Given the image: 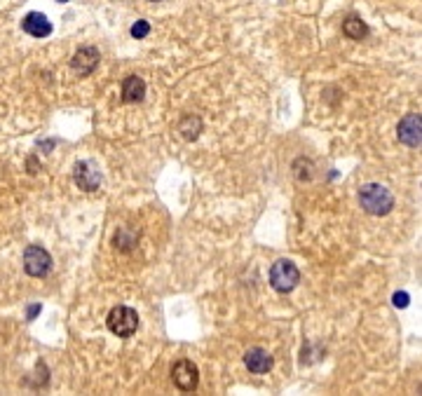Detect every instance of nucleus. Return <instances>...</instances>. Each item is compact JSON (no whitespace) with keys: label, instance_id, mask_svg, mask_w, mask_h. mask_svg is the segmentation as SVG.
I'll use <instances>...</instances> for the list:
<instances>
[{"label":"nucleus","instance_id":"nucleus-3","mask_svg":"<svg viewBox=\"0 0 422 396\" xmlns=\"http://www.w3.org/2000/svg\"><path fill=\"white\" fill-rule=\"evenodd\" d=\"M139 329V314L132 307H113L108 314V331L115 333L117 338H129Z\"/></svg>","mask_w":422,"mask_h":396},{"label":"nucleus","instance_id":"nucleus-17","mask_svg":"<svg viewBox=\"0 0 422 396\" xmlns=\"http://www.w3.org/2000/svg\"><path fill=\"white\" fill-rule=\"evenodd\" d=\"M59 3H68V0H59Z\"/></svg>","mask_w":422,"mask_h":396},{"label":"nucleus","instance_id":"nucleus-7","mask_svg":"<svg viewBox=\"0 0 422 396\" xmlns=\"http://www.w3.org/2000/svg\"><path fill=\"white\" fill-rule=\"evenodd\" d=\"M73 178H76L78 188H83L85 193H94V190H99V185H101V174H99L90 162H78Z\"/></svg>","mask_w":422,"mask_h":396},{"label":"nucleus","instance_id":"nucleus-10","mask_svg":"<svg viewBox=\"0 0 422 396\" xmlns=\"http://www.w3.org/2000/svg\"><path fill=\"white\" fill-rule=\"evenodd\" d=\"M244 363H246V368H249L251 373H258L260 375V373H268L275 361H272V356L265 350L253 347V350H249L244 354Z\"/></svg>","mask_w":422,"mask_h":396},{"label":"nucleus","instance_id":"nucleus-9","mask_svg":"<svg viewBox=\"0 0 422 396\" xmlns=\"http://www.w3.org/2000/svg\"><path fill=\"white\" fill-rule=\"evenodd\" d=\"M22 28L26 31L28 35H33V38H47V35L52 33V24H49V19L42 12H28L22 21Z\"/></svg>","mask_w":422,"mask_h":396},{"label":"nucleus","instance_id":"nucleus-2","mask_svg":"<svg viewBox=\"0 0 422 396\" xmlns=\"http://www.w3.org/2000/svg\"><path fill=\"white\" fill-rule=\"evenodd\" d=\"M301 282V272L291 261H277L270 268V286L277 291V293H289L294 291Z\"/></svg>","mask_w":422,"mask_h":396},{"label":"nucleus","instance_id":"nucleus-6","mask_svg":"<svg viewBox=\"0 0 422 396\" xmlns=\"http://www.w3.org/2000/svg\"><path fill=\"white\" fill-rule=\"evenodd\" d=\"M420 129H422V120L420 113H408L403 120L399 122V141L408 148H420Z\"/></svg>","mask_w":422,"mask_h":396},{"label":"nucleus","instance_id":"nucleus-14","mask_svg":"<svg viewBox=\"0 0 422 396\" xmlns=\"http://www.w3.org/2000/svg\"><path fill=\"white\" fill-rule=\"evenodd\" d=\"M148 33H151V24H148L146 19H139V21H136L134 24V26H132V35H134V38H146V35Z\"/></svg>","mask_w":422,"mask_h":396},{"label":"nucleus","instance_id":"nucleus-15","mask_svg":"<svg viewBox=\"0 0 422 396\" xmlns=\"http://www.w3.org/2000/svg\"><path fill=\"white\" fill-rule=\"evenodd\" d=\"M394 305L396 307H408V300H411V295L406 293V291H401V293H394Z\"/></svg>","mask_w":422,"mask_h":396},{"label":"nucleus","instance_id":"nucleus-13","mask_svg":"<svg viewBox=\"0 0 422 396\" xmlns=\"http://www.w3.org/2000/svg\"><path fill=\"white\" fill-rule=\"evenodd\" d=\"M178 132L183 134L185 141H195L202 132V120L197 115H185L181 125H178Z\"/></svg>","mask_w":422,"mask_h":396},{"label":"nucleus","instance_id":"nucleus-18","mask_svg":"<svg viewBox=\"0 0 422 396\" xmlns=\"http://www.w3.org/2000/svg\"><path fill=\"white\" fill-rule=\"evenodd\" d=\"M151 3H160V0H151Z\"/></svg>","mask_w":422,"mask_h":396},{"label":"nucleus","instance_id":"nucleus-12","mask_svg":"<svg viewBox=\"0 0 422 396\" xmlns=\"http://www.w3.org/2000/svg\"><path fill=\"white\" fill-rule=\"evenodd\" d=\"M343 31H345L347 38H352V40H362L369 35V26H366V24L355 15L347 17V19L343 21Z\"/></svg>","mask_w":422,"mask_h":396},{"label":"nucleus","instance_id":"nucleus-5","mask_svg":"<svg viewBox=\"0 0 422 396\" xmlns=\"http://www.w3.org/2000/svg\"><path fill=\"white\" fill-rule=\"evenodd\" d=\"M24 270L28 272L31 277H45L49 270H52V258L49 253L38 244H31L26 251H24Z\"/></svg>","mask_w":422,"mask_h":396},{"label":"nucleus","instance_id":"nucleus-4","mask_svg":"<svg viewBox=\"0 0 422 396\" xmlns=\"http://www.w3.org/2000/svg\"><path fill=\"white\" fill-rule=\"evenodd\" d=\"M171 380L181 392H195L197 385H200V370L188 359H181V361L174 363L171 368Z\"/></svg>","mask_w":422,"mask_h":396},{"label":"nucleus","instance_id":"nucleus-16","mask_svg":"<svg viewBox=\"0 0 422 396\" xmlns=\"http://www.w3.org/2000/svg\"><path fill=\"white\" fill-rule=\"evenodd\" d=\"M40 309H42L40 305H31V307H28V321H33L35 317H38Z\"/></svg>","mask_w":422,"mask_h":396},{"label":"nucleus","instance_id":"nucleus-8","mask_svg":"<svg viewBox=\"0 0 422 396\" xmlns=\"http://www.w3.org/2000/svg\"><path fill=\"white\" fill-rule=\"evenodd\" d=\"M99 66V49L96 47H80L76 57L71 59V68L80 76H90Z\"/></svg>","mask_w":422,"mask_h":396},{"label":"nucleus","instance_id":"nucleus-1","mask_svg":"<svg viewBox=\"0 0 422 396\" xmlns=\"http://www.w3.org/2000/svg\"><path fill=\"white\" fill-rule=\"evenodd\" d=\"M359 204H362L364 212L371 216H387L394 207V197L385 185L369 183L359 190Z\"/></svg>","mask_w":422,"mask_h":396},{"label":"nucleus","instance_id":"nucleus-11","mask_svg":"<svg viewBox=\"0 0 422 396\" xmlns=\"http://www.w3.org/2000/svg\"><path fill=\"white\" fill-rule=\"evenodd\" d=\"M146 96V83L139 76H129L122 83V101L125 103H139Z\"/></svg>","mask_w":422,"mask_h":396}]
</instances>
